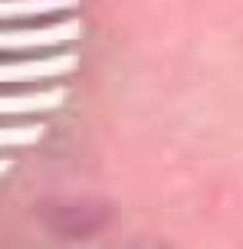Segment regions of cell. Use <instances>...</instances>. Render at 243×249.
I'll list each match as a JSON object with an SVG mask.
<instances>
[{"label":"cell","mask_w":243,"mask_h":249,"mask_svg":"<svg viewBox=\"0 0 243 249\" xmlns=\"http://www.w3.org/2000/svg\"><path fill=\"white\" fill-rule=\"evenodd\" d=\"M39 138V128H0V144H30Z\"/></svg>","instance_id":"6"},{"label":"cell","mask_w":243,"mask_h":249,"mask_svg":"<svg viewBox=\"0 0 243 249\" xmlns=\"http://www.w3.org/2000/svg\"><path fill=\"white\" fill-rule=\"evenodd\" d=\"M63 99V92H30V95H0V115L50 112Z\"/></svg>","instance_id":"5"},{"label":"cell","mask_w":243,"mask_h":249,"mask_svg":"<svg viewBox=\"0 0 243 249\" xmlns=\"http://www.w3.org/2000/svg\"><path fill=\"white\" fill-rule=\"evenodd\" d=\"M76 66L73 53H59L50 59H23V62H0V82H39V79H56Z\"/></svg>","instance_id":"3"},{"label":"cell","mask_w":243,"mask_h":249,"mask_svg":"<svg viewBox=\"0 0 243 249\" xmlns=\"http://www.w3.org/2000/svg\"><path fill=\"white\" fill-rule=\"evenodd\" d=\"M39 220L46 223L53 236L63 239H89L99 230L109 226L112 207L99 200H59V203H43Z\"/></svg>","instance_id":"1"},{"label":"cell","mask_w":243,"mask_h":249,"mask_svg":"<svg viewBox=\"0 0 243 249\" xmlns=\"http://www.w3.org/2000/svg\"><path fill=\"white\" fill-rule=\"evenodd\" d=\"M76 23H56V26H33V30H0V53H20V50H46L76 39Z\"/></svg>","instance_id":"2"},{"label":"cell","mask_w":243,"mask_h":249,"mask_svg":"<svg viewBox=\"0 0 243 249\" xmlns=\"http://www.w3.org/2000/svg\"><path fill=\"white\" fill-rule=\"evenodd\" d=\"M69 7H76V0H0V20H37Z\"/></svg>","instance_id":"4"}]
</instances>
